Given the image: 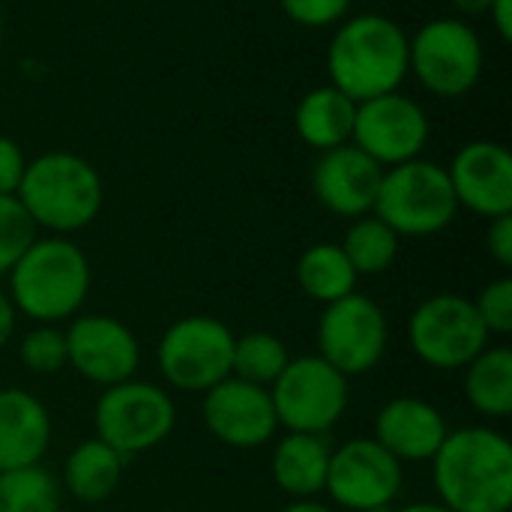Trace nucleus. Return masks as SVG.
<instances>
[{"mask_svg":"<svg viewBox=\"0 0 512 512\" xmlns=\"http://www.w3.org/2000/svg\"><path fill=\"white\" fill-rule=\"evenodd\" d=\"M408 75L438 99L468 96L483 75V42L465 18H432L408 36Z\"/></svg>","mask_w":512,"mask_h":512,"instance_id":"0eeeda50","label":"nucleus"},{"mask_svg":"<svg viewBox=\"0 0 512 512\" xmlns=\"http://www.w3.org/2000/svg\"><path fill=\"white\" fill-rule=\"evenodd\" d=\"M399 240L402 237L390 225H384L375 213H366L360 219H351V228L345 231V240L339 246L357 276H381L396 264Z\"/></svg>","mask_w":512,"mask_h":512,"instance_id":"393cba45","label":"nucleus"},{"mask_svg":"<svg viewBox=\"0 0 512 512\" xmlns=\"http://www.w3.org/2000/svg\"><path fill=\"white\" fill-rule=\"evenodd\" d=\"M429 132L432 126L426 108L414 96L393 90L357 102L351 144L360 147L381 168H393L423 156Z\"/></svg>","mask_w":512,"mask_h":512,"instance_id":"ddd939ff","label":"nucleus"},{"mask_svg":"<svg viewBox=\"0 0 512 512\" xmlns=\"http://www.w3.org/2000/svg\"><path fill=\"white\" fill-rule=\"evenodd\" d=\"M459 210L495 219L512 213V153L498 141H468L447 168Z\"/></svg>","mask_w":512,"mask_h":512,"instance_id":"dca6fc26","label":"nucleus"},{"mask_svg":"<svg viewBox=\"0 0 512 512\" xmlns=\"http://www.w3.org/2000/svg\"><path fill=\"white\" fill-rule=\"evenodd\" d=\"M405 465L393 459L375 438H351L333 447L327 498L345 512H387L402 495Z\"/></svg>","mask_w":512,"mask_h":512,"instance_id":"f8f14e48","label":"nucleus"},{"mask_svg":"<svg viewBox=\"0 0 512 512\" xmlns=\"http://www.w3.org/2000/svg\"><path fill=\"white\" fill-rule=\"evenodd\" d=\"M315 339L318 357L351 381L372 372L384 360L390 345V324L372 297L354 291L324 306Z\"/></svg>","mask_w":512,"mask_h":512,"instance_id":"9b49d317","label":"nucleus"},{"mask_svg":"<svg viewBox=\"0 0 512 512\" xmlns=\"http://www.w3.org/2000/svg\"><path fill=\"white\" fill-rule=\"evenodd\" d=\"M279 3H282V12L294 24L309 27V30L336 27L351 12V0H279Z\"/></svg>","mask_w":512,"mask_h":512,"instance_id":"7c9ffc66","label":"nucleus"},{"mask_svg":"<svg viewBox=\"0 0 512 512\" xmlns=\"http://www.w3.org/2000/svg\"><path fill=\"white\" fill-rule=\"evenodd\" d=\"M486 249H489V255H492V261H495L498 267L510 270L512 267V213L489 219Z\"/></svg>","mask_w":512,"mask_h":512,"instance_id":"473e14b6","label":"nucleus"},{"mask_svg":"<svg viewBox=\"0 0 512 512\" xmlns=\"http://www.w3.org/2000/svg\"><path fill=\"white\" fill-rule=\"evenodd\" d=\"M384 168L360 147L342 144L324 150L312 168V192L324 210L339 219H360L372 213Z\"/></svg>","mask_w":512,"mask_h":512,"instance_id":"f3484780","label":"nucleus"},{"mask_svg":"<svg viewBox=\"0 0 512 512\" xmlns=\"http://www.w3.org/2000/svg\"><path fill=\"white\" fill-rule=\"evenodd\" d=\"M267 390L279 429L285 432L327 435L345 417L351 402L348 378L318 354L291 357Z\"/></svg>","mask_w":512,"mask_h":512,"instance_id":"6e6552de","label":"nucleus"},{"mask_svg":"<svg viewBox=\"0 0 512 512\" xmlns=\"http://www.w3.org/2000/svg\"><path fill=\"white\" fill-rule=\"evenodd\" d=\"M63 489L42 465L0 471V512H60Z\"/></svg>","mask_w":512,"mask_h":512,"instance_id":"a878e982","label":"nucleus"},{"mask_svg":"<svg viewBox=\"0 0 512 512\" xmlns=\"http://www.w3.org/2000/svg\"><path fill=\"white\" fill-rule=\"evenodd\" d=\"M450 426L438 405L417 396H396L375 414V441L402 465L432 462Z\"/></svg>","mask_w":512,"mask_h":512,"instance_id":"a211bd4d","label":"nucleus"},{"mask_svg":"<svg viewBox=\"0 0 512 512\" xmlns=\"http://www.w3.org/2000/svg\"><path fill=\"white\" fill-rule=\"evenodd\" d=\"M0 36H3V9H0Z\"/></svg>","mask_w":512,"mask_h":512,"instance_id":"58836bf2","label":"nucleus"},{"mask_svg":"<svg viewBox=\"0 0 512 512\" xmlns=\"http://www.w3.org/2000/svg\"><path fill=\"white\" fill-rule=\"evenodd\" d=\"M177 426V405L159 384L129 378L105 387L93 405V429L102 444L117 450L123 459L156 450Z\"/></svg>","mask_w":512,"mask_h":512,"instance_id":"423d86ee","label":"nucleus"},{"mask_svg":"<svg viewBox=\"0 0 512 512\" xmlns=\"http://www.w3.org/2000/svg\"><path fill=\"white\" fill-rule=\"evenodd\" d=\"M9 300L33 324H60L81 315L93 270L84 249L69 237H36L12 264Z\"/></svg>","mask_w":512,"mask_h":512,"instance_id":"7ed1b4c3","label":"nucleus"},{"mask_svg":"<svg viewBox=\"0 0 512 512\" xmlns=\"http://www.w3.org/2000/svg\"><path fill=\"white\" fill-rule=\"evenodd\" d=\"M288 360H291L288 345L279 336H273L267 330H255V333L234 339L231 375L243 378L249 384H258V387H270L282 375Z\"/></svg>","mask_w":512,"mask_h":512,"instance_id":"bb28decb","label":"nucleus"},{"mask_svg":"<svg viewBox=\"0 0 512 512\" xmlns=\"http://www.w3.org/2000/svg\"><path fill=\"white\" fill-rule=\"evenodd\" d=\"M234 333L213 315H186L174 321L156 348V366L177 393H207L231 375Z\"/></svg>","mask_w":512,"mask_h":512,"instance_id":"1a4fd4ad","label":"nucleus"},{"mask_svg":"<svg viewBox=\"0 0 512 512\" xmlns=\"http://www.w3.org/2000/svg\"><path fill=\"white\" fill-rule=\"evenodd\" d=\"M327 72L354 102L393 93L408 78V33L381 12L351 15L336 24L327 45Z\"/></svg>","mask_w":512,"mask_h":512,"instance_id":"f03ea898","label":"nucleus"},{"mask_svg":"<svg viewBox=\"0 0 512 512\" xmlns=\"http://www.w3.org/2000/svg\"><path fill=\"white\" fill-rule=\"evenodd\" d=\"M486 15L492 18V24H495L498 36H501L504 42H510L512 39V0H492V3H489V9H486Z\"/></svg>","mask_w":512,"mask_h":512,"instance_id":"f704fd0d","label":"nucleus"},{"mask_svg":"<svg viewBox=\"0 0 512 512\" xmlns=\"http://www.w3.org/2000/svg\"><path fill=\"white\" fill-rule=\"evenodd\" d=\"M36 225L15 195H0V279L12 270L21 252L36 240Z\"/></svg>","mask_w":512,"mask_h":512,"instance_id":"c85d7f7f","label":"nucleus"},{"mask_svg":"<svg viewBox=\"0 0 512 512\" xmlns=\"http://www.w3.org/2000/svg\"><path fill=\"white\" fill-rule=\"evenodd\" d=\"M66 366L96 387H114L138 375V336L114 315H75L66 330Z\"/></svg>","mask_w":512,"mask_h":512,"instance_id":"4468645a","label":"nucleus"},{"mask_svg":"<svg viewBox=\"0 0 512 512\" xmlns=\"http://www.w3.org/2000/svg\"><path fill=\"white\" fill-rule=\"evenodd\" d=\"M201 417L207 432L231 450H261L279 432L270 390L234 375L204 393Z\"/></svg>","mask_w":512,"mask_h":512,"instance_id":"2eb2a0df","label":"nucleus"},{"mask_svg":"<svg viewBox=\"0 0 512 512\" xmlns=\"http://www.w3.org/2000/svg\"><path fill=\"white\" fill-rule=\"evenodd\" d=\"M474 309L489 330V336H510L512 333V279L501 276L489 282L480 297L474 300Z\"/></svg>","mask_w":512,"mask_h":512,"instance_id":"c756f323","label":"nucleus"},{"mask_svg":"<svg viewBox=\"0 0 512 512\" xmlns=\"http://www.w3.org/2000/svg\"><path fill=\"white\" fill-rule=\"evenodd\" d=\"M462 15H486L492 0H450Z\"/></svg>","mask_w":512,"mask_h":512,"instance_id":"e433bc0d","label":"nucleus"},{"mask_svg":"<svg viewBox=\"0 0 512 512\" xmlns=\"http://www.w3.org/2000/svg\"><path fill=\"white\" fill-rule=\"evenodd\" d=\"M357 279L360 276L339 243H312L297 258V285L309 300L321 306L354 294Z\"/></svg>","mask_w":512,"mask_h":512,"instance_id":"b1692460","label":"nucleus"},{"mask_svg":"<svg viewBox=\"0 0 512 512\" xmlns=\"http://www.w3.org/2000/svg\"><path fill=\"white\" fill-rule=\"evenodd\" d=\"M372 213L399 237H432L453 225L459 201L447 168L432 159H411L384 168Z\"/></svg>","mask_w":512,"mask_h":512,"instance_id":"39448f33","label":"nucleus"},{"mask_svg":"<svg viewBox=\"0 0 512 512\" xmlns=\"http://www.w3.org/2000/svg\"><path fill=\"white\" fill-rule=\"evenodd\" d=\"M18 360L30 375H57L66 369V336L60 324H33L18 342Z\"/></svg>","mask_w":512,"mask_h":512,"instance_id":"cd10ccee","label":"nucleus"},{"mask_svg":"<svg viewBox=\"0 0 512 512\" xmlns=\"http://www.w3.org/2000/svg\"><path fill=\"white\" fill-rule=\"evenodd\" d=\"M492 342L474 300L462 294H432L408 318V345L420 363L438 372L465 369Z\"/></svg>","mask_w":512,"mask_h":512,"instance_id":"9d476101","label":"nucleus"},{"mask_svg":"<svg viewBox=\"0 0 512 512\" xmlns=\"http://www.w3.org/2000/svg\"><path fill=\"white\" fill-rule=\"evenodd\" d=\"M279 512H336L330 504L318 501V498H309V501H288Z\"/></svg>","mask_w":512,"mask_h":512,"instance_id":"c9c22d12","label":"nucleus"},{"mask_svg":"<svg viewBox=\"0 0 512 512\" xmlns=\"http://www.w3.org/2000/svg\"><path fill=\"white\" fill-rule=\"evenodd\" d=\"M18 204L36 225L57 237H69L96 222L105 204V183L93 162L72 150H48L27 162Z\"/></svg>","mask_w":512,"mask_h":512,"instance_id":"20e7f679","label":"nucleus"},{"mask_svg":"<svg viewBox=\"0 0 512 512\" xmlns=\"http://www.w3.org/2000/svg\"><path fill=\"white\" fill-rule=\"evenodd\" d=\"M54 420L42 399L24 387L0 390V471L39 465L51 447Z\"/></svg>","mask_w":512,"mask_h":512,"instance_id":"6ab92c4d","label":"nucleus"},{"mask_svg":"<svg viewBox=\"0 0 512 512\" xmlns=\"http://www.w3.org/2000/svg\"><path fill=\"white\" fill-rule=\"evenodd\" d=\"M429 465L438 504L450 512H510L512 444L504 432L450 429Z\"/></svg>","mask_w":512,"mask_h":512,"instance_id":"f257e3e1","label":"nucleus"},{"mask_svg":"<svg viewBox=\"0 0 512 512\" xmlns=\"http://www.w3.org/2000/svg\"><path fill=\"white\" fill-rule=\"evenodd\" d=\"M27 168V156L9 135H0V195H15Z\"/></svg>","mask_w":512,"mask_h":512,"instance_id":"2f4dec72","label":"nucleus"},{"mask_svg":"<svg viewBox=\"0 0 512 512\" xmlns=\"http://www.w3.org/2000/svg\"><path fill=\"white\" fill-rule=\"evenodd\" d=\"M387 512H450L444 504H438V501H417V504H405V507H390Z\"/></svg>","mask_w":512,"mask_h":512,"instance_id":"4c0bfd02","label":"nucleus"},{"mask_svg":"<svg viewBox=\"0 0 512 512\" xmlns=\"http://www.w3.org/2000/svg\"><path fill=\"white\" fill-rule=\"evenodd\" d=\"M123 471L126 459L117 450H111L99 438H87L66 456L60 489H66V495L81 504H102L117 492Z\"/></svg>","mask_w":512,"mask_h":512,"instance_id":"4be33fe9","label":"nucleus"},{"mask_svg":"<svg viewBox=\"0 0 512 512\" xmlns=\"http://www.w3.org/2000/svg\"><path fill=\"white\" fill-rule=\"evenodd\" d=\"M465 399L489 420H507L512 414V351L507 345H486L465 369Z\"/></svg>","mask_w":512,"mask_h":512,"instance_id":"5701e85b","label":"nucleus"},{"mask_svg":"<svg viewBox=\"0 0 512 512\" xmlns=\"http://www.w3.org/2000/svg\"><path fill=\"white\" fill-rule=\"evenodd\" d=\"M330 441L327 435L285 432L270 453V477L291 501H309L324 495L327 468H330Z\"/></svg>","mask_w":512,"mask_h":512,"instance_id":"aec40b11","label":"nucleus"},{"mask_svg":"<svg viewBox=\"0 0 512 512\" xmlns=\"http://www.w3.org/2000/svg\"><path fill=\"white\" fill-rule=\"evenodd\" d=\"M18 309H15V303L9 300V294H6V288H0V351L9 345V339L15 336V327H18Z\"/></svg>","mask_w":512,"mask_h":512,"instance_id":"72a5a7b5","label":"nucleus"},{"mask_svg":"<svg viewBox=\"0 0 512 512\" xmlns=\"http://www.w3.org/2000/svg\"><path fill=\"white\" fill-rule=\"evenodd\" d=\"M354 114H357V102L342 90H336L333 84H324L303 93L294 111V129L312 150L324 153L351 144Z\"/></svg>","mask_w":512,"mask_h":512,"instance_id":"412c9836","label":"nucleus"}]
</instances>
